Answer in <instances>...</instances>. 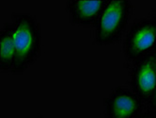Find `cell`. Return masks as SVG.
Wrapping results in <instances>:
<instances>
[{
	"label": "cell",
	"mask_w": 156,
	"mask_h": 118,
	"mask_svg": "<svg viewBox=\"0 0 156 118\" xmlns=\"http://www.w3.org/2000/svg\"><path fill=\"white\" fill-rule=\"evenodd\" d=\"M10 23L15 46L13 74H22L39 59L42 47V35L35 16L27 13H13Z\"/></svg>",
	"instance_id": "obj_1"
},
{
	"label": "cell",
	"mask_w": 156,
	"mask_h": 118,
	"mask_svg": "<svg viewBox=\"0 0 156 118\" xmlns=\"http://www.w3.org/2000/svg\"><path fill=\"white\" fill-rule=\"evenodd\" d=\"M132 13L129 0H108L94 26V45L112 46L124 38Z\"/></svg>",
	"instance_id": "obj_2"
},
{
	"label": "cell",
	"mask_w": 156,
	"mask_h": 118,
	"mask_svg": "<svg viewBox=\"0 0 156 118\" xmlns=\"http://www.w3.org/2000/svg\"><path fill=\"white\" fill-rule=\"evenodd\" d=\"M156 48V20L151 16L136 20L123 38L122 52L129 64L151 56Z\"/></svg>",
	"instance_id": "obj_3"
},
{
	"label": "cell",
	"mask_w": 156,
	"mask_h": 118,
	"mask_svg": "<svg viewBox=\"0 0 156 118\" xmlns=\"http://www.w3.org/2000/svg\"><path fill=\"white\" fill-rule=\"evenodd\" d=\"M146 107L131 89L116 87L105 100L106 118H136Z\"/></svg>",
	"instance_id": "obj_4"
},
{
	"label": "cell",
	"mask_w": 156,
	"mask_h": 118,
	"mask_svg": "<svg viewBox=\"0 0 156 118\" xmlns=\"http://www.w3.org/2000/svg\"><path fill=\"white\" fill-rule=\"evenodd\" d=\"M130 89L147 104L156 91V69L151 56L130 64Z\"/></svg>",
	"instance_id": "obj_5"
},
{
	"label": "cell",
	"mask_w": 156,
	"mask_h": 118,
	"mask_svg": "<svg viewBox=\"0 0 156 118\" xmlns=\"http://www.w3.org/2000/svg\"><path fill=\"white\" fill-rule=\"evenodd\" d=\"M107 2L108 0L105 1L68 0L65 5V9L73 26L94 27Z\"/></svg>",
	"instance_id": "obj_6"
},
{
	"label": "cell",
	"mask_w": 156,
	"mask_h": 118,
	"mask_svg": "<svg viewBox=\"0 0 156 118\" xmlns=\"http://www.w3.org/2000/svg\"><path fill=\"white\" fill-rule=\"evenodd\" d=\"M15 62V46L12 26L6 22L0 29V69L3 73H12Z\"/></svg>",
	"instance_id": "obj_7"
},
{
	"label": "cell",
	"mask_w": 156,
	"mask_h": 118,
	"mask_svg": "<svg viewBox=\"0 0 156 118\" xmlns=\"http://www.w3.org/2000/svg\"><path fill=\"white\" fill-rule=\"evenodd\" d=\"M136 118H156V115L153 110H151L148 106H146L145 109Z\"/></svg>",
	"instance_id": "obj_8"
},
{
	"label": "cell",
	"mask_w": 156,
	"mask_h": 118,
	"mask_svg": "<svg viewBox=\"0 0 156 118\" xmlns=\"http://www.w3.org/2000/svg\"><path fill=\"white\" fill-rule=\"evenodd\" d=\"M146 106H148L149 108H151L153 111H156V91L152 95V98H151V100L146 104Z\"/></svg>",
	"instance_id": "obj_9"
},
{
	"label": "cell",
	"mask_w": 156,
	"mask_h": 118,
	"mask_svg": "<svg viewBox=\"0 0 156 118\" xmlns=\"http://www.w3.org/2000/svg\"><path fill=\"white\" fill-rule=\"evenodd\" d=\"M151 60H152V62H153V64H154V67H155V69H156V48L153 50V52L151 54Z\"/></svg>",
	"instance_id": "obj_10"
},
{
	"label": "cell",
	"mask_w": 156,
	"mask_h": 118,
	"mask_svg": "<svg viewBox=\"0 0 156 118\" xmlns=\"http://www.w3.org/2000/svg\"><path fill=\"white\" fill-rule=\"evenodd\" d=\"M150 16H151L152 18H154L155 20H156V9H153L152 12H151V15Z\"/></svg>",
	"instance_id": "obj_11"
},
{
	"label": "cell",
	"mask_w": 156,
	"mask_h": 118,
	"mask_svg": "<svg viewBox=\"0 0 156 118\" xmlns=\"http://www.w3.org/2000/svg\"><path fill=\"white\" fill-rule=\"evenodd\" d=\"M27 118H47V117H44V116L39 115V116H35V117H27Z\"/></svg>",
	"instance_id": "obj_12"
},
{
	"label": "cell",
	"mask_w": 156,
	"mask_h": 118,
	"mask_svg": "<svg viewBox=\"0 0 156 118\" xmlns=\"http://www.w3.org/2000/svg\"><path fill=\"white\" fill-rule=\"evenodd\" d=\"M154 112H155V115H156V111H154Z\"/></svg>",
	"instance_id": "obj_13"
}]
</instances>
